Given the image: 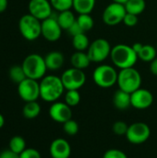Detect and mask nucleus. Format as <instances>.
Listing matches in <instances>:
<instances>
[{
	"instance_id": "nucleus-1",
	"label": "nucleus",
	"mask_w": 157,
	"mask_h": 158,
	"mask_svg": "<svg viewBox=\"0 0 157 158\" xmlns=\"http://www.w3.org/2000/svg\"><path fill=\"white\" fill-rule=\"evenodd\" d=\"M40 83V98L47 103L56 102L64 94L65 87L61 78L56 75H45Z\"/></svg>"
},
{
	"instance_id": "nucleus-2",
	"label": "nucleus",
	"mask_w": 157,
	"mask_h": 158,
	"mask_svg": "<svg viewBox=\"0 0 157 158\" xmlns=\"http://www.w3.org/2000/svg\"><path fill=\"white\" fill-rule=\"evenodd\" d=\"M110 58L115 67L119 69L133 68L139 57L131 45L118 44L112 47Z\"/></svg>"
},
{
	"instance_id": "nucleus-3",
	"label": "nucleus",
	"mask_w": 157,
	"mask_h": 158,
	"mask_svg": "<svg viewBox=\"0 0 157 158\" xmlns=\"http://www.w3.org/2000/svg\"><path fill=\"white\" fill-rule=\"evenodd\" d=\"M27 78L32 80H42L47 71L44 57L39 54H30L22 61L21 64Z\"/></svg>"
},
{
	"instance_id": "nucleus-4",
	"label": "nucleus",
	"mask_w": 157,
	"mask_h": 158,
	"mask_svg": "<svg viewBox=\"0 0 157 158\" xmlns=\"http://www.w3.org/2000/svg\"><path fill=\"white\" fill-rule=\"evenodd\" d=\"M142 81L141 73L133 67L119 70L117 84L120 90L131 94L141 88Z\"/></svg>"
},
{
	"instance_id": "nucleus-5",
	"label": "nucleus",
	"mask_w": 157,
	"mask_h": 158,
	"mask_svg": "<svg viewBox=\"0 0 157 158\" xmlns=\"http://www.w3.org/2000/svg\"><path fill=\"white\" fill-rule=\"evenodd\" d=\"M19 31L25 40L35 41L42 35V21L31 14H25L19 20Z\"/></svg>"
},
{
	"instance_id": "nucleus-6",
	"label": "nucleus",
	"mask_w": 157,
	"mask_h": 158,
	"mask_svg": "<svg viewBox=\"0 0 157 158\" xmlns=\"http://www.w3.org/2000/svg\"><path fill=\"white\" fill-rule=\"evenodd\" d=\"M118 72L117 69L106 64L96 67L93 72V81L100 88H111L118 82Z\"/></svg>"
},
{
	"instance_id": "nucleus-7",
	"label": "nucleus",
	"mask_w": 157,
	"mask_h": 158,
	"mask_svg": "<svg viewBox=\"0 0 157 158\" xmlns=\"http://www.w3.org/2000/svg\"><path fill=\"white\" fill-rule=\"evenodd\" d=\"M111 50L112 46L106 39L97 38L90 44L87 49V54L91 62L102 63L110 56Z\"/></svg>"
},
{
	"instance_id": "nucleus-8",
	"label": "nucleus",
	"mask_w": 157,
	"mask_h": 158,
	"mask_svg": "<svg viewBox=\"0 0 157 158\" xmlns=\"http://www.w3.org/2000/svg\"><path fill=\"white\" fill-rule=\"evenodd\" d=\"M61 81L65 90H79L86 82V75L83 70L69 68L66 69L61 75Z\"/></svg>"
},
{
	"instance_id": "nucleus-9",
	"label": "nucleus",
	"mask_w": 157,
	"mask_h": 158,
	"mask_svg": "<svg viewBox=\"0 0 157 158\" xmlns=\"http://www.w3.org/2000/svg\"><path fill=\"white\" fill-rule=\"evenodd\" d=\"M126 14L127 11L124 5L112 2L104 9L102 19L103 22L107 26H117L123 22Z\"/></svg>"
},
{
	"instance_id": "nucleus-10",
	"label": "nucleus",
	"mask_w": 157,
	"mask_h": 158,
	"mask_svg": "<svg viewBox=\"0 0 157 158\" xmlns=\"http://www.w3.org/2000/svg\"><path fill=\"white\" fill-rule=\"evenodd\" d=\"M151 135L150 127L144 122H135L129 126L126 133L127 140L132 144H142L145 143Z\"/></svg>"
},
{
	"instance_id": "nucleus-11",
	"label": "nucleus",
	"mask_w": 157,
	"mask_h": 158,
	"mask_svg": "<svg viewBox=\"0 0 157 158\" xmlns=\"http://www.w3.org/2000/svg\"><path fill=\"white\" fill-rule=\"evenodd\" d=\"M18 94L25 103L37 101L40 97V83L36 80L26 78L18 84Z\"/></svg>"
},
{
	"instance_id": "nucleus-12",
	"label": "nucleus",
	"mask_w": 157,
	"mask_h": 158,
	"mask_svg": "<svg viewBox=\"0 0 157 158\" xmlns=\"http://www.w3.org/2000/svg\"><path fill=\"white\" fill-rule=\"evenodd\" d=\"M62 28L60 27L56 17L53 15L42 20V36L48 42H56L62 35Z\"/></svg>"
},
{
	"instance_id": "nucleus-13",
	"label": "nucleus",
	"mask_w": 157,
	"mask_h": 158,
	"mask_svg": "<svg viewBox=\"0 0 157 158\" xmlns=\"http://www.w3.org/2000/svg\"><path fill=\"white\" fill-rule=\"evenodd\" d=\"M28 9L29 14L41 21L53 15V7L49 0H30Z\"/></svg>"
},
{
	"instance_id": "nucleus-14",
	"label": "nucleus",
	"mask_w": 157,
	"mask_h": 158,
	"mask_svg": "<svg viewBox=\"0 0 157 158\" xmlns=\"http://www.w3.org/2000/svg\"><path fill=\"white\" fill-rule=\"evenodd\" d=\"M50 118L57 122L64 124L66 121L72 118V110L71 107L67 105L65 102H54L48 110Z\"/></svg>"
},
{
	"instance_id": "nucleus-15",
	"label": "nucleus",
	"mask_w": 157,
	"mask_h": 158,
	"mask_svg": "<svg viewBox=\"0 0 157 158\" xmlns=\"http://www.w3.org/2000/svg\"><path fill=\"white\" fill-rule=\"evenodd\" d=\"M130 101L132 107L139 110H144L153 105L154 95L149 90L140 88L130 94Z\"/></svg>"
},
{
	"instance_id": "nucleus-16",
	"label": "nucleus",
	"mask_w": 157,
	"mask_h": 158,
	"mask_svg": "<svg viewBox=\"0 0 157 158\" xmlns=\"http://www.w3.org/2000/svg\"><path fill=\"white\" fill-rule=\"evenodd\" d=\"M49 153L52 158H69L71 155V147L67 140L57 138L51 143Z\"/></svg>"
},
{
	"instance_id": "nucleus-17",
	"label": "nucleus",
	"mask_w": 157,
	"mask_h": 158,
	"mask_svg": "<svg viewBox=\"0 0 157 158\" xmlns=\"http://www.w3.org/2000/svg\"><path fill=\"white\" fill-rule=\"evenodd\" d=\"M44 61L47 69L56 71L63 67L65 57L64 55L59 51H51L44 56Z\"/></svg>"
},
{
	"instance_id": "nucleus-18",
	"label": "nucleus",
	"mask_w": 157,
	"mask_h": 158,
	"mask_svg": "<svg viewBox=\"0 0 157 158\" xmlns=\"http://www.w3.org/2000/svg\"><path fill=\"white\" fill-rule=\"evenodd\" d=\"M114 106L118 110H126L131 106L130 94L118 89L115 92L112 99Z\"/></svg>"
},
{
	"instance_id": "nucleus-19",
	"label": "nucleus",
	"mask_w": 157,
	"mask_h": 158,
	"mask_svg": "<svg viewBox=\"0 0 157 158\" xmlns=\"http://www.w3.org/2000/svg\"><path fill=\"white\" fill-rule=\"evenodd\" d=\"M70 64H71L72 68L83 70L90 66L91 60L89 58L87 52L85 53V52H81V51H77L71 55Z\"/></svg>"
},
{
	"instance_id": "nucleus-20",
	"label": "nucleus",
	"mask_w": 157,
	"mask_h": 158,
	"mask_svg": "<svg viewBox=\"0 0 157 158\" xmlns=\"http://www.w3.org/2000/svg\"><path fill=\"white\" fill-rule=\"evenodd\" d=\"M96 4V0H73L72 8L76 13L91 14Z\"/></svg>"
},
{
	"instance_id": "nucleus-21",
	"label": "nucleus",
	"mask_w": 157,
	"mask_h": 158,
	"mask_svg": "<svg viewBox=\"0 0 157 158\" xmlns=\"http://www.w3.org/2000/svg\"><path fill=\"white\" fill-rule=\"evenodd\" d=\"M56 19L62 30H66V31H68L75 23L77 19L74 13L70 9L59 12V14L56 16Z\"/></svg>"
},
{
	"instance_id": "nucleus-22",
	"label": "nucleus",
	"mask_w": 157,
	"mask_h": 158,
	"mask_svg": "<svg viewBox=\"0 0 157 158\" xmlns=\"http://www.w3.org/2000/svg\"><path fill=\"white\" fill-rule=\"evenodd\" d=\"M40 113H41V106L37 101L25 103L22 109V115L25 118L33 119L37 118L40 115Z\"/></svg>"
},
{
	"instance_id": "nucleus-23",
	"label": "nucleus",
	"mask_w": 157,
	"mask_h": 158,
	"mask_svg": "<svg viewBox=\"0 0 157 158\" xmlns=\"http://www.w3.org/2000/svg\"><path fill=\"white\" fill-rule=\"evenodd\" d=\"M157 56V49L152 44H143L138 53V57L143 62H152Z\"/></svg>"
},
{
	"instance_id": "nucleus-24",
	"label": "nucleus",
	"mask_w": 157,
	"mask_h": 158,
	"mask_svg": "<svg viewBox=\"0 0 157 158\" xmlns=\"http://www.w3.org/2000/svg\"><path fill=\"white\" fill-rule=\"evenodd\" d=\"M124 6L127 13L138 16L144 11L146 7V2L145 0H128Z\"/></svg>"
},
{
	"instance_id": "nucleus-25",
	"label": "nucleus",
	"mask_w": 157,
	"mask_h": 158,
	"mask_svg": "<svg viewBox=\"0 0 157 158\" xmlns=\"http://www.w3.org/2000/svg\"><path fill=\"white\" fill-rule=\"evenodd\" d=\"M90 41L85 32L80 33L72 37V46L76 51L84 52L88 49L90 45Z\"/></svg>"
},
{
	"instance_id": "nucleus-26",
	"label": "nucleus",
	"mask_w": 157,
	"mask_h": 158,
	"mask_svg": "<svg viewBox=\"0 0 157 158\" xmlns=\"http://www.w3.org/2000/svg\"><path fill=\"white\" fill-rule=\"evenodd\" d=\"M8 76H9V79L13 82H15L17 84L20 83L22 81H24L27 78L21 65H14V66H12L9 69Z\"/></svg>"
},
{
	"instance_id": "nucleus-27",
	"label": "nucleus",
	"mask_w": 157,
	"mask_h": 158,
	"mask_svg": "<svg viewBox=\"0 0 157 158\" xmlns=\"http://www.w3.org/2000/svg\"><path fill=\"white\" fill-rule=\"evenodd\" d=\"M26 148V142L23 139V137L16 135L10 139L8 143V149H10L14 153L20 155Z\"/></svg>"
},
{
	"instance_id": "nucleus-28",
	"label": "nucleus",
	"mask_w": 157,
	"mask_h": 158,
	"mask_svg": "<svg viewBox=\"0 0 157 158\" xmlns=\"http://www.w3.org/2000/svg\"><path fill=\"white\" fill-rule=\"evenodd\" d=\"M79 26L81 28L83 32L89 31L93 28L94 21L90 14H80L76 19Z\"/></svg>"
},
{
	"instance_id": "nucleus-29",
	"label": "nucleus",
	"mask_w": 157,
	"mask_h": 158,
	"mask_svg": "<svg viewBox=\"0 0 157 158\" xmlns=\"http://www.w3.org/2000/svg\"><path fill=\"white\" fill-rule=\"evenodd\" d=\"M81 102V94L79 90H68L65 94V103L70 107L78 106Z\"/></svg>"
},
{
	"instance_id": "nucleus-30",
	"label": "nucleus",
	"mask_w": 157,
	"mask_h": 158,
	"mask_svg": "<svg viewBox=\"0 0 157 158\" xmlns=\"http://www.w3.org/2000/svg\"><path fill=\"white\" fill-rule=\"evenodd\" d=\"M53 9L61 12L65 10H69L72 8L73 0H49Z\"/></svg>"
},
{
	"instance_id": "nucleus-31",
	"label": "nucleus",
	"mask_w": 157,
	"mask_h": 158,
	"mask_svg": "<svg viewBox=\"0 0 157 158\" xmlns=\"http://www.w3.org/2000/svg\"><path fill=\"white\" fill-rule=\"evenodd\" d=\"M79 124L77 123L76 120L74 119H69L68 121H66L64 124H63V130H64V132L69 136H74L76 135L78 132H79Z\"/></svg>"
},
{
	"instance_id": "nucleus-32",
	"label": "nucleus",
	"mask_w": 157,
	"mask_h": 158,
	"mask_svg": "<svg viewBox=\"0 0 157 158\" xmlns=\"http://www.w3.org/2000/svg\"><path fill=\"white\" fill-rule=\"evenodd\" d=\"M129 126L127 125V123L125 121L122 120H118L116 121L113 126H112V130L113 132L118 135V136H122V135H126L127 131H128Z\"/></svg>"
},
{
	"instance_id": "nucleus-33",
	"label": "nucleus",
	"mask_w": 157,
	"mask_h": 158,
	"mask_svg": "<svg viewBox=\"0 0 157 158\" xmlns=\"http://www.w3.org/2000/svg\"><path fill=\"white\" fill-rule=\"evenodd\" d=\"M103 158H128L127 155L118 149H109L105 154Z\"/></svg>"
},
{
	"instance_id": "nucleus-34",
	"label": "nucleus",
	"mask_w": 157,
	"mask_h": 158,
	"mask_svg": "<svg viewBox=\"0 0 157 158\" xmlns=\"http://www.w3.org/2000/svg\"><path fill=\"white\" fill-rule=\"evenodd\" d=\"M19 158H42L38 150L34 148H26L20 155Z\"/></svg>"
},
{
	"instance_id": "nucleus-35",
	"label": "nucleus",
	"mask_w": 157,
	"mask_h": 158,
	"mask_svg": "<svg viewBox=\"0 0 157 158\" xmlns=\"http://www.w3.org/2000/svg\"><path fill=\"white\" fill-rule=\"evenodd\" d=\"M138 21H139L138 16L130 13H127L124 17L122 23H124V25H126L127 27H134L138 24Z\"/></svg>"
},
{
	"instance_id": "nucleus-36",
	"label": "nucleus",
	"mask_w": 157,
	"mask_h": 158,
	"mask_svg": "<svg viewBox=\"0 0 157 158\" xmlns=\"http://www.w3.org/2000/svg\"><path fill=\"white\" fill-rule=\"evenodd\" d=\"M68 31L69 32V34H70L72 37L75 36V35H78V34L83 32L82 30H81V27L79 26V24L77 23V21H75V23L68 30Z\"/></svg>"
},
{
	"instance_id": "nucleus-37",
	"label": "nucleus",
	"mask_w": 157,
	"mask_h": 158,
	"mask_svg": "<svg viewBox=\"0 0 157 158\" xmlns=\"http://www.w3.org/2000/svg\"><path fill=\"white\" fill-rule=\"evenodd\" d=\"M0 158H19V155L14 153L10 149H6L0 153Z\"/></svg>"
},
{
	"instance_id": "nucleus-38",
	"label": "nucleus",
	"mask_w": 157,
	"mask_h": 158,
	"mask_svg": "<svg viewBox=\"0 0 157 158\" xmlns=\"http://www.w3.org/2000/svg\"><path fill=\"white\" fill-rule=\"evenodd\" d=\"M150 71L154 76H157V56L150 62Z\"/></svg>"
},
{
	"instance_id": "nucleus-39",
	"label": "nucleus",
	"mask_w": 157,
	"mask_h": 158,
	"mask_svg": "<svg viewBox=\"0 0 157 158\" xmlns=\"http://www.w3.org/2000/svg\"><path fill=\"white\" fill-rule=\"evenodd\" d=\"M143 44L142 43H134L131 46H132V48H133V50L137 53V55H138V53L141 51V49H142V47H143Z\"/></svg>"
},
{
	"instance_id": "nucleus-40",
	"label": "nucleus",
	"mask_w": 157,
	"mask_h": 158,
	"mask_svg": "<svg viewBox=\"0 0 157 158\" xmlns=\"http://www.w3.org/2000/svg\"><path fill=\"white\" fill-rule=\"evenodd\" d=\"M7 0H0V13L4 12L7 7Z\"/></svg>"
},
{
	"instance_id": "nucleus-41",
	"label": "nucleus",
	"mask_w": 157,
	"mask_h": 158,
	"mask_svg": "<svg viewBox=\"0 0 157 158\" xmlns=\"http://www.w3.org/2000/svg\"><path fill=\"white\" fill-rule=\"evenodd\" d=\"M5 125V118L4 116L0 113V129H2Z\"/></svg>"
},
{
	"instance_id": "nucleus-42",
	"label": "nucleus",
	"mask_w": 157,
	"mask_h": 158,
	"mask_svg": "<svg viewBox=\"0 0 157 158\" xmlns=\"http://www.w3.org/2000/svg\"><path fill=\"white\" fill-rule=\"evenodd\" d=\"M113 2H115V3H118V4H122V5H125L127 2H128V0H112Z\"/></svg>"
},
{
	"instance_id": "nucleus-43",
	"label": "nucleus",
	"mask_w": 157,
	"mask_h": 158,
	"mask_svg": "<svg viewBox=\"0 0 157 158\" xmlns=\"http://www.w3.org/2000/svg\"><path fill=\"white\" fill-rule=\"evenodd\" d=\"M156 49H157V44H156Z\"/></svg>"
}]
</instances>
